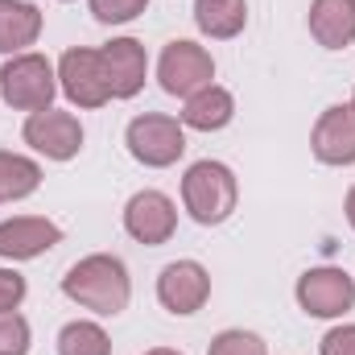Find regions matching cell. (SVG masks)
I'll return each mask as SVG.
<instances>
[{"mask_svg": "<svg viewBox=\"0 0 355 355\" xmlns=\"http://www.w3.org/2000/svg\"><path fill=\"white\" fill-rule=\"evenodd\" d=\"M62 293H67L71 302H79L83 310L99 314V318H116L120 310H128L132 281H128V268H124L120 257H112V252H91L79 265L67 268Z\"/></svg>", "mask_w": 355, "mask_h": 355, "instance_id": "1", "label": "cell"}, {"mask_svg": "<svg viewBox=\"0 0 355 355\" xmlns=\"http://www.w3.org/2000/svg\"><path fill=\"white\" fill-rule=\"evenodd\" d=\"M182 202L190 211L194 223L202 227H219L232 219L236 202H240V182L223 162H194L182 178Z\"/></svg>", "mask_w": 355, "mask_h": 355, "instance_id": "2", "label": "cell"}, {"mask_svg": "<svg viewBox=\"0 0 355 355\" xmlns=\"http://www.w3.org/2000/svg\"><path fill=\"white\" fill-rule=\"evenodd\" d=\"M0 95L17 112H46L58 95V71L42 54H12L0 67Z\"/></svg>", "mask_w": 355, "mask_h": 355, "instance_id": "3", "label": "cell"}, {"mask_svg": "<svg viewBox=\"0 0 355 355\" xmlns=\"http://www.w3.org/2000/svg\"><path fill=\"white\" fill-rule=\"evenodd\" d=\"M124 145H128V153L141 166L166 170V166H174L178 157L186 153V124L174 120V116H162V112H145V116L128 120Z\"/></svg>", "mask_w": 355, "mask_h": 355, "instance_id": "4", "label": "cell"}, {"mask_svg": "<svg viewBox=\"0 0 355 355\" xmlns=\"http://www.w3.org/2000/svg\"><path fill=\"white\" fill-rule=\"evenodd\" d=\"M58 87L75 107H103L112 99V83H107V67L103 54L75 46L58 58Z\"/></svg>", "mask_w": 355, "mask_h": 355, "instance_id": "5", "label": "cell"}, {"mask_svg": "<svg viewBox=\"0 0 355 355\" xmlns=\"http://www.w3.org/2000/svg\"><path fill=\"white\" fill-rule=\"evenodd\" d=\"M297 306L310 318H343L355 306V277L335 265L302 272L297 277Z\"/></svg>", "mask_w": 355, "mask_h": 355, "instance_id": "6", "label": "cell"}, {"mask_svg": "<svg viewBox=\"0 0 355 355\" xmlns=\"http://www.w3.org/2000/svg\"><path fill=\"white\" fill-rule=\"evenodd\" d=\"M21 137H25V145H29L33 153L50 157V162H71V157H79V149H83V124H79V116L58 112V107L29 112Z\"/></svg>", "mask_w": 355, "mask_h": 355, "instance_id": "7", "label": "cell"}, {"mask_svg": "<svg viewBox=\"0 0 355 355\" xmlns=\"http://www.w3.org/2000/svg\"><path fill=\"white\" fill-rule=\"evenodd\" d=\"M157 79H162V87L170 91V95H194V91L211 87V79H215V58H211V50H202L198 42H170L166 50H162V58H157Z\"/></svg>", "mask_w": 355, "mask_h": 355, "instance_id": "8", "label": "cell"}, {"mask_svg": "<svg viewBox=\"0 0 355 355\" xmlns=\"http://www.w3.org/2000/svg\"><path fill=\"white\" fill-rule=\"evenodd\" d=\"M124 232L137 240V244H166L170 236L178 232V207L170 194L162 190H137L124 207Z\"/></svg>", "mask_w": 355, "mask_h": 355, "instance_id": "9", "label": "cell"}, {"mask_svg": "<svg viewBox=\"0 0 355 355\" xmlns=\"http://www.w3.org/2000/svg\"><path fill=\"white\" fill-rule=\"evenodd\" d=\"M207 297H211V272L198 261H174V265L162 268V277H157V302L170 314H194V310L207 306Z\"/></svg>", "mask_w": 355, "mask_h": 355, "instance_id": "10", "label": "cell"}, {"mask_svg": "<svg viewBox=\"0 0 355 355\" xmlns=\"http://www.w3.org/2000/svg\"><path fill=\"white\" fill-rule=\"evenodd\" d=\"M310 149L322 166H355V107L335 103L318 116L310 132Z\"/></svg>", "mask_w": 355, "mask_h": 355, "instance_id": "11", "label": "cell"}, {"mask_svg": "<svg viewBox=\"0 0 355 355\" xmlns=\"http://www.w3.org/2000/svg\"><path fill=\"white\" fill-rule=\"evenodd\" d=\"M62 244V227L46 215H17L0 223V257L4 261H33Z\"/></svg>", "mask_w": 355, "mask_h": 355, "instance_id": "12", "label": "cell"}, {"mask_svg": "<svg viewBox=\"0 0 355 355\" xmlns=\"http://www.w3.org/2000/svg\"><path fill=\"white\" fill-rule=\"evenodd\" d=\"M103 67H107V83H112V99H132L149 79V58L145 46L137 37H112L103 50Z\"/></svg>", "mask_w": 355, "mask_h": 355, "instance_id": "13", "label": "cell"}, {"mask_svg": "<svg viewBox=\"0 0 355 355\" xmlns=\"http://www.w3.org/2000/svg\"><path fill=\"white\" fill-rule=\"evenodd\" d=\"M310 33L322 50H347L355 42V0H314Z\"/></svg>", "mask_w": 355, "mask_h": 355, "instance_id": "14", "label": "cell"}, {"mask_svg": "<svg viewBox=\"0 0 355 355\" xmlns=\"http://www.w3.org/2000/svg\"><path fill=\"white\" fill-rule=\"evenodd\" d=\"M236 120V99L227 87H202L194 95H186V107H182V124L186 128H198V132H219Z\"/></svg>", "mask_w": 355, "mask_h": 355, "instance_id": "15", "label": "cell"}, {"mask_svg": "<svg viewBox=\"0 0 355 355\" xmlns=\"http://www.w3.org/2000/svg\"><path fill=\"white\" fill-rule=\"evenodd\" d=\"M42 37V12L29 0H0V54H25Z\"/></svg>", "mask_w": 355, "mask_h": 355, "instance_id": "16", "label": "cell"}, {"mask_svg": "<svg viewBox=\"0 0 355 355\" xmlns=\"http://www.w3.org/2000/svg\"><path fill=\"white\" fill-rule=\"evenodd\" d=\"M194 25L207 37L227 42V37L244 33V25H248V0H194Z\"/></svg>", "mask_w": 355, "mask_h": 355, "instance_id": "17", "label": "cell"}, {"mask_svg": "<svg viewBox=\"0 0 355 355\" xmlns=\"http://www.w3.org/2000/svg\"><path fill=\"white\" fill-rule=\"evenodd\" d=\"M42 186V166L25 153L0 149V202H21Z\"/></svg>", "mask_w": 355, "mask_h": 355, "instance_id": "18", "label": "cell"}, {"mask_svg": "<svg viewBox=\"0 0 355 355\" xmlns=\"http://www.w3.org/2000/svg\"><path fill=\"white\" fill-rule=\"evenodd\" d=\"M58 355H112V339L99 322L75 318L58 331Z\"/></svg>", "mask_w": 355, "mask_h": 355, "instance_id": "19", "label": "cell"}, {"mask_svg": "<svg viewBox=\"0 0 355 355\" xmlns=\"http://www.w3.org/2000/svg\"><path fill=\"white\" fill-rule=\"evenodd\" d=\"M207 355H268V347H265V339L252 335V331H219L211 339Z\"/></svg>", "mask_w": 355, "mask_h": 355, "instance_id": "20", "label": "cell"}, {"mask_svg": "<svg viewBox=\"0 0 355 355\" xmlns=\"http://www.w3.org/2000/svg\"><path fill=\"white\" fill-rule=\"evenodd\" d=\"M0 355H29V322L17 310H0Z\"/></svg>", "mask_w": 355, "mask_h": 355, "instance_id": "21", "label": "cell"}, {"mask_svg": "<svg viewBox=\"0 0 355 355\" xmlns=\"http://www.w3.org/2000/svg\"><path fill=\"white\" fill-rule=\"evenodd\" d=\"M149 8V0H91V17L99 25H128Z\"/></svg>", "mask_w": 355, "mask_h": 355, "instance_id": "22", "label": "cell"}, {"mask_svg": "<svg viewBox=\"0 0 355 355\" xmlns=\"http://www.w3.org/2000/svg\"><path fill=\"white\" fill-rule=\"evenodd\" d=\"M318 355H355V322L331 327L318 343Z\"/></svg>", "mask_w": 355, "mask_h": 355, "instance_id": "23", "label": "cell"}, {"mask_svg": "<svg viewBox=\"0 0 355 355\" xmlns=\"http://www.w3.org/2000/svg\"><path fill=\"white\" fill-rule=\"evenodd\" d=\"M25 302V277L12 268H0V310H17Z\"/></svg>", "mask_w": 355, "mask_h": 355, "instance_id": "24", "label": "cell"}, {"mask_svg": "<svg viewBox=\"0 0 355 355\" xmlns=\"http://www.w3.org/2000/svg\"><path fill=\"white\" fill-rule=\"evenodd\" d=\"M343 211H347V223L355 227V186L347 190V202H343Z\"/></svg>", "mask_w": 355, "mask_h": 355, "instance_id": "25", "label": "cell"}, {"mask_svg": "<svg viewBox=\"0 0 355 355\" xmlns=\"http://www.w3.org/2000/svg\"><path fill=\"white\" fill-rule=\"evenodd\" d=\"M145 355H182V352H174V347H153V352H145Z\"/></svg>", "mask_w": 355, "mask_h": 355, "instance_id": "26", "label": "cell"}, {"mask_svg": "<svg viewBox=\"0 0 355 355\" xmlns=\"http://www.w3.org/2000/svg\"><path fill=\"white\" fill-rule=\"evenodd\" d=\"M352 107H355V99H352Z\"/></svg>", "mask_w": 355, "mask_h": 355, "instance_id": "27", "label": "cell"}]
</instances>
